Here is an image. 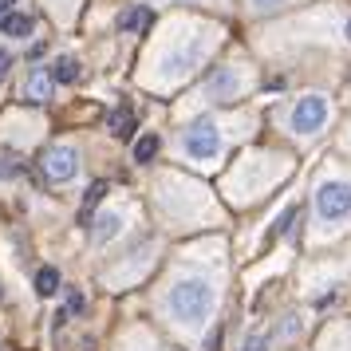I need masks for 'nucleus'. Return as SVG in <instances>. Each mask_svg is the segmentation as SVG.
Returning <instances> with one entry per match:
<instances>
[{"label": "nucleus", "instance_id": "dca6fc26", "mask_svg": "<svg viewBox=\"0 0 351 351\" xmlns=\"http://www.w3.org/2000/svg\"><path fill=\"white\" fill-rule=\"evenodd\" d=\"M83 304H87V300H83V292H80V288H67V308H64L67 316H71V312L80 316V312H83Z\"/></svg>", "mask_w": 351, "mask_h": 351}, {"label": "nucleus", "instance_id": "a211bd4d", "mask_svg": "<svg viewBox=\"0 0 351 351\" xmlns=\"http://www.w3.org/2000/svg\"><path fill=\"white\" fill-rule=\"evenodd\" d=\"M8 67H12V56H8V51L0 48V80H4V75H8Z\"/></svg>", "mask_w": 351, "mask_h": 351}, {"label": "nucleus", "instance_id": "f03ea898", "mask_svg": "<svg viewBox=\"0 0 351 351\" xmlns=\"http://www.w3.org/2000/svg\"><path fill=\"white\" fill-rule=\"evenodd\" d=\"M316 213H319V221L324 225L351 217V182H343V178H328V182H319Z\"/></svg>", "mask_w": 351, "mask_h": 351}, {"label": "nucleus", "instance_id": "f8f14e48", "mask_svg": "<svg viewBox=\"0 0 351 351\" xmlns=\"http://www.w3.org/2000/svg\"><path fill=\"white\" fill-rule=\"evenodd\" d=\"M36 292L40 296H56L60 292V272L51 269V265H44V269L36 272Z\"/></svg>", "mask_w": 351, "mask_h": 351}, {"label": "nucleus", "instance_id": "2eb2a0df", "mask_svg": "<svg viewBox=\"0 0 351 351\" xmlns=\"http://www.w3.org/2000/svg\"><path fill=\"white\" fill-rule=\"evenodd\" d=\"M292 221H300V206H292V209H285V213H280V221L272 225V233H269V241H276V237H285L288 229H292Z\"/></svg>", "mask_w": 351, "mask_h": 351}, {"label": "nucleus", "instance_id": "6e6552de", "mask_svg": "<svg viewBox=\"0 0 351 351\" xmlns=\"http://www.w3.org/2000/svg\"><path fill=\"white\" fill-rule=\"evenodd\" d=\"M107 130H111L114 138H130V134H134V111H130V107H114V111L107 114Z\"/></svg>", "mask_w": 351, "mask_h": 351}, {"label": "nucleus", "instance_id": "423d86ee", "mask_svg": "<svg viewBox=\"0 0 351 351\" xmlns=\"http://www.w3.org/2000/svg\"><path fill=\"white\" fill-rule=\"evenodd\" d=\"M51 87H56L51 71H44V67L28 71V80H24V103H32V107H44V103L51 99Z\"/></svg>", "mask_w": 351, "mask_h": 351}, {"label": "nucleus", "instance_id": "7ed1b4c3", "mask_svg": "<svg viewBox=\"0 0 351 351\" xmlns=\"http://www.w3.org/2000/svg\"><path fill=\"white\" fill-rule=\"evenodd\" d=\"M328 123V103L319 95H308V99H296V107L288 114V127L296 134H316L319 127Z\"/></svg>", "mask_w": 351, "mask_h": 351}, {"label": "nucleus", "instance_id": "9d476101", "mask_svg": "<svg viewBox=\"0 0 351 351\" xmlns=\"http://www.w3.org/2000/svg\"><path fill=\"white\" fill-rule=\"evenodd\" d=\"M119 225H123L119 213H103L95 221V229H91V241H95V245H107L111 237H119Z\"/></svg>", "mask_w": 351, "mask_h": 351}, {"label": "nucleus", "instance_id": "1a4fd4ad", "mask_svg": "<svg viewBox=\"0 0 351 351\" xmlns=\"http://www.w3.org/2000/svg\"><path fill=\"white\" fill-rule=\"evenodd\" d=\"M0 32L12 36V40H24V36L32 32V16L28 12H4L0 16Z\"/></svg>", "mask_w": 351, "mask_h": 351}, {"label": "nucleus", "instance_id": "5701e85b", "mask_svg": "<svg viewBox=\"0 0 351 351\" xmlns=\"http://www.w3.org/2000/svg\"><path fill=\"white\" fill-rule=\"evenodd\" d=\"M0 351H4V348H0Z\"/></svg>", "mask_w": 351, "mask_h": 351}, {"label": "nucleus", "instance_id": "f3484780", "mask_svg": "<svg viewBox=\"0 0 351 351\" xmlns=\"http://www.w3.org/2000/svg\"><path fill=\"white\" fill-rule=\"evenodd\" d=\"M245 351H269V335H265V332H253L249 339H245Z\"/></svg>", "mask_w": 351, "mask_h": 351}, {"label": "nucleus", "instance_id": "4468645a", "mask_svg": "<svg viewBox=\"0 0 351 351\" xmlns=\"http://www.w3.org/2000/svg\"><path fill=\"white\" fill-rule=\"evenodd\" d=\"M103 193H107V186H103V182H95L91 190L83 193V209H80V221H83V225L91 221V209H95L99 202H103Z\"/></svg>", "mask_w": 351, "mask_h": 351}, {"label": "nucleus", "instance_id": "ddd939ff", "mask_svg": "<svg viewBox=\"0 0 351 351\" xmlns=\"http://www.w3.org/2000/svg\"><path fill=\"white\" fill-rule=\"evenodd\" d=\"M158 134H143V138H134V162H154L158 154Z\"/></svg>", "mask_w": 351, "mask_h": 351}, {"label": "nucleus", "instance_id": "6ab92c4d", "mask_svg": "<svg viewBox=\"0 0 351 351\" xmlns=\"http://www.w3.org/2000/svg\"><path fill=\"white\" fill-rule=\"evenodd\" d=\"M256 8H276V4H280V0H253Z\"/></svg>", "mask_w": 351, "mask_h": 351}, {"label": "nucleus", "instance_id": "9b49d317", "mask_svg": "<svg viewBox=\"0 0 351 351\" xmlns=\"http://www.w3.org/2000/svg\"><path fill=\"white\" fill-rule=\"evenodd\" d=\"M48 71H51V80H56V83H75V80L83 75L80 64H75L71 56H60V60H56V64H51Z\"/></svg>", "mask_w": 351, "mask_h": 351}, {"label": "nucleus", "instance_id": "412c9836", "mask_svg": "<svg viewBox=\"0 0 351 351\" xmlns=\"http://www.w3.org/2000/svg\"><path fill=\"white\" fill-rule=\"evenodd\" d=\"M348 36H351V20H348Z\"/></svg>", "mask_w": 351, "mask_h": 351}, {"label": "nucleus", "instance_id": "0eeeda50", "mask_svg": "<svg viewBox=\"0 0 351 351\" xmlns=\"http://www.w3.org/2000/svg\"><path fill=\"white\" fill-rule=\"evenodd\" d=\"M150 20H154V12H150L146 4H134V8H127V12L119 16V32H146Z\"/></svg>", "mask_w": 351, "mask_h": 351}, {"label": "nucleus", "instance_id": "f257e3e1", "mask_svg": "<svg viewBox=\"0 0 351 351\" xmlns=\"http://www.w3.org/2000/svg\"><path fill=\"white\" fill-rule=\"evenodd\" d=\"M213 304H217V292L206 280H182V285L170 288V312L182 324H202V319H209L213 316Z\"/></svg>", "mask_w": 351, "mask_h": 351}, {"label": "nucleus", "instance_id": "20e7f679", "mask_svg": "<svg viewBox=\"0 0 351 351\" xmlns=\"http://www.w3.org/2000/svg\"><path fill=\"white\" fill-rule=\"evenodd\" d=\"M40 170H44L48 182H71L80 174V154L71 146H48L44 158H40Z\"/></svg>", "mask_w": 351, "mask_h": 351}, {"label": "nucleus", "instance_id": "39448f33", "mask_svg": "<svg viewBox=\"0 0 351 351\" xmlns=\"http://www.w3.org/2000/svg\"><path fill=\"white\" fill-rule=\"evenodd\" d=\"M182 146H186L190 158H213V154L221 150V134H217V127H213L209 119H202V123H193V127L182 134Z\"/></svg>", "mask_w": 351, "mask_h": 351}, {"label": "nucleus", "instance_id": "aec40b11", "mask_svg": "<svg viewBox=\"0 0 351 351\" xmlns=\"http://www.w3.org/2000/svg\"><path fill=\"white\" fill-rule=\"evenodd\" d=\"M12 4H16V0H0V16H4V12H12Z\"/></svg>", "mask_w": 351, "mask_h": 351}, {"label": "nucleus", "instance_id": "4be33fe9", "mask_svg": "<svg viewBox=\"0 0 351 351\" xmlns=\"http://www.w3.org/2000/svg\"><path fill=\"white\" fill-rule=\"evenodd\" d=\"M0 296H4V292H0Z\"/></svg>", "mask_w": 351, "mask_h": 351}]
</instances>
